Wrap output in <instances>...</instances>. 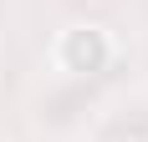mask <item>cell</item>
<instances>
[{
  "mask_svg": "<svg viewBox=\"0 0 148 142\" xmlns=\"http://www.w3.org/2000/svg\"><path fill=\"white\" fill-rule=\"evenodd\" d=\"M128 142H148V137H128Z\"/></svg>",
  "mask_w": 148,
  "mask_h": 142,
  "instance_id": "obj_2",
  "label": "cell"
},
{
  "mask_svg": "<svg viewBox=\"0 0 148 142\" xmlns=\"http://www.w3.org/2000/svg\"><path fill=\"white\" fill-rule=\"evenodd\" d=\"M0 142H5V137H0Z\"/></svg>",
  "mask_w": 148,
  "mask_h": 142,
  "instance_id": "obj_3",
  "label": "cell"
},
{
  "mask_svg": "<svg viewBox=\"0 0 148 142\" xmlns=\"http://www.w3.org/2000/svg\"><path fill=\"white\" fill-rule=\"evenodd\" d=\"M51 61H56L66 76H97V71H107V61H112V36H107V26H97V20L66 26L56 36V46H51Z\"/></svg>",
  "mask_w": 148,
  "mask_h": 142,
  "instance_id": "obj_1",
  "label": "cell"
}]
</instances>
